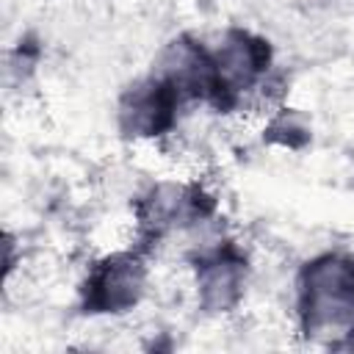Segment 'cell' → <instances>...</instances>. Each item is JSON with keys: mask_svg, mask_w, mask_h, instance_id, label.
I'll return each mask as SVG.
<instances>
[{"mask_svg": "<svg viewBox=\"0 0 354 354\" xmlns=\"http://www.w3.org/2000/svg\"><path fill=\"white\" fill-rule=\"evenodd\" d=\"M296 324L301 337L343 340L354 324V252L329 249L301 263L296 274Z\"/></svg>", "mask_w": 354, "mask_h": 354, "instance_id": "6da1fadb", "label": "cell"}, {"mask_svg": "<svg viewBox=\"0 0 354 354\" xmlns=\"http://www.w3.org/2000/svg\"><path fill=\"white\" fill-rule=\"evenodd\" d=\"M216 216L218 202L199 180H155L133 199V241L152 254L174 235L202 232Z\"/></svg>", "mask_w": 354, "mask_h": 354, "instance_id": "7a4b0ae2", "label": "cell"}, {"mask_svg": "<svg viewBox=\"0 0 354 354\" xmlns=\"http://www.w3.org/2000/svg\"><path fill=\"white\" fill-rule=\"evenodd\" d=\"M274 47L266 36L249 28H227L216 44H210V69H213V94L210 108L218 113L238 111L246 100L257 97L271 75Z\"/></svg>", "mask_w": 354, "mask_h": 354, "instance_id": "3957f363", "label": "cell"}, {"mask_svg": "<svg viewBox=\"0 0 354 354\" xmlns=\"http://www.w3.org/2000/svg\"><path fill=\"white\" fill-rule=\"evenodd\" d=\"M149 252L136 241L97 257L77 288V310L88 318H119L136 310L149 288Z\"/></svg>", "mask_w": 354, "mask_h": 354, "instance_id": "277c9868", "label": "cell"}, {"mask_svg": "<svg viewBox=\"0 0 354 354\" xmlns=\"http://www.w3.org/2000/svg\"><path fill=\"white\" fill-rule=\"evenodd\" d=\"M196 304L205 315H227L241 307L252 266L243 246L227 235H216L207 243H196L191 254Z\"/></svg>", "mask_w": 354, "mask_h": 354, "instance_id": "5b68a950", "label": "cell"}, {"mask_svg": "<svg viewBox=\"0 0 354 354\" xmlns=\"http://www.w3.org/2000/svg\"><path fill=\"white\" fill-rule=\"evenodd\" d=\"M185 102L152 72L127 83L116 100V130L124 141H158L174 133Z\"/></svg>", "mask_w": 354, "mask_h": 354, "instance_id": "8992f818", "label": "cell"}, {"mask_svg": "<svg viewBox=\"0 0 354 354\" xmlns=\"http://www.w3.org/2000/svg\"><path fill=\"white\" fill-rule=\"evenodd\" d=\"M149 72L163 83H169L185 105L191 102L210 105V94H213L210 44H205L202 39L191 33H180L169 39L155 55V64Z\"/></svg>", "mask_w": 354, "mask_h": 354, "instance_id": "52a82bcc", "label": "cell"}, {"mask_svg": "<svg viewBox=\"0 0 354 354\" xmlns=\"http://www.w3.org/2000/svg\"><path fill=\"white\" fill-rule=\"evenodd\" d=\"M313 138V127L310 119L296 111V108H277L271 113V119L263 127V141L271 147H282L290 152H299L310 144Z\"/></svg>", "mask_w": 354, "mask_h": 354, "instance_id": "ba28073f", "label": "cell"}, {"mask_svg": "<svg viewBox=\"0 0 354 354\" xmlns=\"http://www.w3.org/2000/svg\"><path fill=\"white\" fill-rule=\"evenodd\" d=\"M335 348H346V351H354V324L348 326V332L343 335V340H340Z\"/></svg>", "mask_w": 354, "mask_h": 354, "instance_id": "9c48e42d", "label": "cell"}]
</instances>
